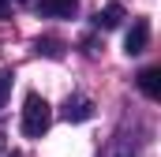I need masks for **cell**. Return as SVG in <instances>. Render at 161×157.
<instances>
[{"mask_svg": "<svg viewBox=\"0 0 161 157\" xmlns=\"http://www.w3.org/2000/svg\"><path fill=\"white\" fill-rule=\"evenodd\" d=\"M146 45H150V19H135L131 30H127V38H124V52L139 56V52H146Z\"/></svg>", "mask_w": 161, "mask_h": 157, "instance_id": "obj_2", "label": "cell"}, {"mask_svg": "<svg viewBox=\"0 0 161 157\" xmlns=\"http://www.w3.org/2000/svg\"><path fill=\"white\" fill-rule=\"evenodd\" d=\"M49 123H53L49 101L41 94H26V101H23V135L26 138H41L49 131Z\"/></svg>", "mask_w": 161, "mask_h": 157, "instance_id": "obj_1", "label": "cell"}, {"mask_svg": "<svg viewBox=\"0 0 161 157\" xmlns=\"http://www.w3.org/2000/svg\"><path fill=\"white\" fill-rule=\"evenodd\" d=\"M120 19H124V8H120V4H109V8L94 11V26H97V30H116Z\"/></svg>", "mask_w": 161, "mask_h": 157, "instance_id": "obj_7", "label": "cell"}, {"mask_svg": "<svg viewBox=\"0 0 161 157\" xmlns=\"http://www.w3.org/2000/svg\"><path fill=\"white\" fill-rule=\"evenodd\" d=\"M97 157H139L135 150V138H127V135H113L105 146H101V154Z\"/></svg>", "mask_w": 161, "mask_h": 157, "instance_id": "obj_4", "label": "cell"}, {"mask_svg": "<svg viewBox=\"0 0 161 157\" xmlns=\"http://www.w3.org/2000/svg\"><path fill=\"white\" fill-rule=\"evenodd\" d=\"M90 116H94V101H90V97L75 94V97L64 101V120H68V123H86Z\"/></svg>", "mask_w": 161, "mask_h": 157, "instance_id": "obj_3", "label": "cell"}, {"mask_svg": "<svg viewBox=\"0 0 161 157\" xmlns=\"http://www.w3.org/2000/svg\"><path fill=\"white\" fill-rule=\"evenodd\" d=\"M38 11L45 19H71L75 15V0H38Z\"/></svg>", "mask_w": 161, "mask_h": 157, "instance_id": "obj_6", "label": "cell"}, {"mask_svg": "<svg viewBox=\"0 0 161 157\" xmlns=\"http://www.w3.org/2000/svg\"><path fill=\"white\" fill-rule=\"evenodd\" d=\"M11 15V0H0V19H8Z\"/></svg>", "mask_w": 161, "mask_h": 157, "instance_id": "obj_10", "label": "cell"}, {"mask_svg": "<svg viewBox=\"0 0 161 157\" xmlns=\"http://www.w3.org/2000/svg\"><path fill=\"white\" fill-rule=\"evenodd\" d=\"M135 82H139V90H142L150 101H158V97H161V68H142Z\"/></svg>", "mask_w": 161, "mask_h": 157, "instance_id": "obj_5", "label": "cell"}, {"mask_svg": "<svg viewBox=\"0 0 161 157\" xmlns=\"http://www.w3.org/2000/svg\"><path fill=\"white\" fill-rule=\"evenodd\" d=\"M8 94H11V71H0V109H4Z\"/></svg>", "mask_w": 161, "mask_h": 157, "instance_id": "obj_9", "label": "cell"}, {"mask_svg": "<svg viewBox=\"0 0 161 157\" xmlns=\"http://www.w3.org/2000/svg\"><path fill=\"white\" fill-rule=\"evenodd\" d=\"M38 52L53 56V60H60V56H64V45H60L56 38H41V41H38Z\"/></svg>", "mask_w": 161, "mask_h": 157, "instance_id": "obj_8", "label": "cell"}, {"mask_svg": "<svg viewBox=\"0 0 161 157\" xmlns=\"http://www.w3.org/2000/svg\"><path fill=\"white\" fill-rule=\"evenodd\" d=\"M4 150H8V142H4V135H0V154H4Z\"/></svg>", "mask_w": 161, "mask_h": 157, "instance_id": "obj_11", "label": "cell"}]
</instances>
